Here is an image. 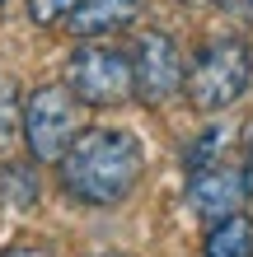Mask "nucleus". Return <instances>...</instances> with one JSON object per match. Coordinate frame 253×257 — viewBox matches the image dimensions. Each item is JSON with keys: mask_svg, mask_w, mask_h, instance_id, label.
Listing matches in <instances>:
<instances>
[{"mask_svg": "<svg viewBox=\"0 0 253 257\" xmlns=\"http://www.w3.org/2000/svg\"><path fill=\"white\" fill-rule=\"evenodd\" d=\"M244 183H248V192H253V131H248V159H244Z\"/></svg>", "mask_w": 253, "mask_h": 257, "instance_id": "nucleus-15", "label": "nucleus"}, {"mask_svg": "<svg viewBox=\"0 0 253 257\" xmlns=\"http://www.w3.org/2000/svg\"><path fill=\"white\" fill-rule=\"evenodd\" d=\"M202 257H253V224H248L244 215L216 220L211 234H206Z\"/></svg>", "mask_w": 253, "mask_h": 257, "instance_id": "nucleus-8", "label": "nucleus"}, {"mask_svg": "<svg viewBox=\"0 0 253 257\" xmlns=\"http://www.w3.org/2000/svg\"><path fill=\"white\" fill-rule=\"evenodd\" d=\"M225 14H239V19H253V0H220Z\"/></svg>", "mask_w": 253, "mask_h": 257, "instance_id": "nucleus-14", "label": "nucleus"}, {"mask_svg": "<svg viewBox=\"0 0 253 257\" xmlns=\"http://www.w3.org/2000/svg\"><path fill=\"white\" fill-rule=\"evenodd\" d=\"M248 80H253V52L239 38L206 42L197 52V61H192V70L183 75L188 103L197 112H220V108H230V103H239L248 94Z\"/></svg>", "mask_w": 253, "mask_h": 257, "instance_id": "nucleus-2", "label": "nucleus"}, {"mask_svg": "<svg viewBox=\"0 0 253 257\" xmlns=\"http://www.w3.org/2000/svg\"><path fill=\"white\" fill-rule=\"evenodd\" d=\"M19 136L28 141V155L38 164H52L66 155V145L80 136V103L66 84H42L19 108Z\"/></svg>", "mask_w": 253, "mask_h": 257, "instance_id": "nucleus-3", "label": "nucleus"}, {"mask_svg": "<svg viewBox=\"0 0 253 257\" xmlns=\"http://www.w3.org/2000/svg\"><path fill=\"white\" fill-rule=\"evenodd\" d=\"M225 141H230V126H211L206 136H197V141L188 145V155H183V169L188 173H202V169H216V155L225 150Z\"/></svg>", "mask_w": 253, "mask_h": 257, "instance_id": "nucleus-11", "label": "nucleus"}, {"mask_svg": "<svg viewBox=\"0 0 253 257\" xmlns=\"http://www.w3.org/2000/svg\"><path fill=\"white\" fill-rule=\"evenodd\" d=\"M183 84V61L178 47L169 42V33H141L136 38V61H131V94L145 103H164L169 94H178Z\"/></svg>", "mask_w": 253, "mask_h": 257, "instance_id": "nucleus-5", "label": "nucleus"}, {"mask_svg": "<svg viewBox=\"0 0 253 257\" xmlns=\"http://www.w3.org/2000/svg\"><path fill=\"white\" fill-rule=\"evenodd\" d=\"M145 173V155L141 141L131 131H113V126H89L61 155V183L66 192L85 206H117L136 192Z\"/></svg>", "mask_w": 253, "mask_h": 257, "instance_id": "nucleus-1", "label": "nucleus"}, {"mask_svg": "<svg viewBox=\"0 0 253 257\" xmlns=\"http://www.w3.org/2000/svg\"><path fill=\"white\" fill-rule=\"evenodd\" d=\"M188 5H211V0H188Z\"/></svg>", "mask_w": 253, "mask_h": 257, "instance_id": "nucleus-16", "label": "nucleus"}, {"mask_svg": "<svg viewBox=\"0 0 253 257\" xmlns=\"http://www.w3.org/2000/svg\"><path fill=\"white\" fill-rule=\"evenodd\" d=\"M141 5H145V0H80V5L66 14V24H70V33H75V38L117 33V28H127L141 14Z\"/></svg>", "mask_w": 253, "mask_h": 257, "instance_id": "nucleus-7", "label": "nucleus"}, {"mask_svg": "<svg viewBox=\"0 0 253 257\" xmlns=\"http://www.w3.org/2000/svg\"><path fill=\"white\" fill-rule=\"evenodd\" d=\"M75 5L80 0H28V19L33 24H56V19H66Z\"/></svg>", "mask_w": 253, "mask_h": 257, "instance_id": "nucleus-12", "label": "nucleus"}, {"mask_svg": "<svg viewBox=\"0 0 253 257\" xmlns=\"http://www.w3.org/2000/svg\"><path fill=\"white\" fill-rule=\"evenodd\" d=\"M19 141V84L14 75H0V159Z\"/></svg>", "mask_w": 253, "mask_h": 257, "instance_id": "nucleus-10", "label": "nucleus"}, {"mask_svg": "<svg viewBox=\"0 0 253 257\" xmlns=\"http://www.w3.org/2000/svg\"><path fill=\"white\" fill-rule=\"evenodd\" d=\"M66 80L70 98L89 103V108H117L131 98V61L113 47H80L70 56Z\"/></svg>", "mask_w": 253, "mask_h": 257, "instance_id": "nucleus-4", "label": "nucleus"}, {"mask_svg": "<svg viewBox=\"0 0 253 257\" xmlns=\"http://www.w3.org/2000/svg\"><path fill=\"white\" fill-rule=\"evenodd\" d=\"M38 178L33 169H24V164H5L0 169V201L14 206V210H28V206H38Z\"/></svg>", "mask_w": 253, "mask_h": 257, "instance_id": "nucleus-9", "label": "nucleus"}, {"mask_svg": "<svg viewBox=\"0 0 253 257\" xmlns=\"http://www.w3.org/2000/svg\"><path fill=\"white\" fill-rule=\"evenodd\" d=\"M99 257H122V252H99Z\"/></svg>", "mask_w": 253, "mask_h": 257, "instance_id": "nucleus-17", "label": "nucleus"}, {"mask_svg": "<svg viewBox=\"0 0 253 257\" xmlns=\"http://www.w3.org/2000/svg\"><path fill=\"white\" fill-rule=\"evenodd\" d=\"M0 257H52L47 248H33V243H14V248H5Z\"/></svg>", "mask_w": 253, "mask_h": 257, "instance_id": "nucleus-13", "label": "nucleus"}, {"mask_svg": "<svg viewBox=\"0 0 253 257\" xmlns=\"http://www.w3.org/2000/svg\"><path fill=\"white\" fill-rule=\"evenodd\" d=\"M244 196H248L244 173H239V169H225V164H216V169H202V173H192V178H188V206L197 210L202 220H211V224H216V220L239 215Z\"/></svg>", "mask_w": 253, "mask_h": 257, "instance_id": "nucleus-6", "label": "nucleus"}]
</instances>
